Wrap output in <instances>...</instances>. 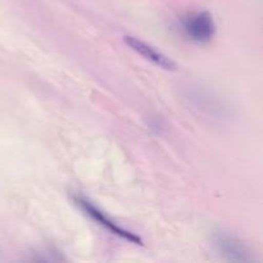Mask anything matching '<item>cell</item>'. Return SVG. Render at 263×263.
<instances>
[{"label": "cell", "mask_w": 263, "mask_h": 263, "mask_svg": "<svg viewBox=\"0 0 263 263\" xmlns=\"http://www.w3.org/2000/svg\"><path fill=\"white\" fill-rule=\"evenodd\" d=\"M180 28L185 37L195 44L210 43L216 35V23L207 10L189 13L180 21Z\"/></svg>", "instance_id": "6da1fadb"}, {"label": "cell", "mask_w": 263, "mask_h": 263, "mask_svg": "<svg viewBox=\"0 0 263 263\" xmlns=\"http://www.w3.org/2000/svg\"><path fill=\"white\" fill-rule=\"evenodd\" d=\"M215 244L218 252L229 261L248 262L252 259L251 254L243 246V243L236 240L234 236L226 235V234H217L215 236Z\"/></svg>", "instance_id": "277c9868"}, {"label": "cell", "mask_w": 263, "mask_h": 263, "mask_svg": "<svg viewBox=\"0 0 263 263\" xmlns=\"http://www.w3.org/2000/svg\"><path fill=\"white\" fill-rule=\"evenodd\" d=\"M123 41H125L126 45L130 49H133L134 51L141 55L143 58H145L146 61L152 62L156 66L161 67V68L166 69V71H176L177 64L172 61L171 58H168L167 55H164L163 53L158 51L157 49H154L153 46L146 44L145 41L139 40L135 36L125 35L123 36Z\"/></svg>", "instance_id": "3957f363"}, {"label": "cell", "mask_w": 263, "mask_h": 263, "mask_svg": "<svg viewBox=\"0 0 263 263\" xmlns=\"http://www.w3.org/2000/svg\"><path fill=\"white\" fill-rule=\"evenodd\" d=\"M73 200L76 202L77 205H80V208H81V210L84 211L87 216H90V217H91L95 222L99 223V225H102L103 228H105L107 230H109L110 233H113L115 235L120 236V238L125 239V240L130 241V243L138 244V246H141V244H143V240H141L140 236H138L136 234L131 233V231H128V230H126V229L118 226L115 221H112L110 218H108L107 216H105L104 213H103L102 211L97 207V205L92 204L89 199L81 197V195H77V197L73 198Z\"/></svg>", "instance_id": "7a4b0ae2"}]
</instances>
